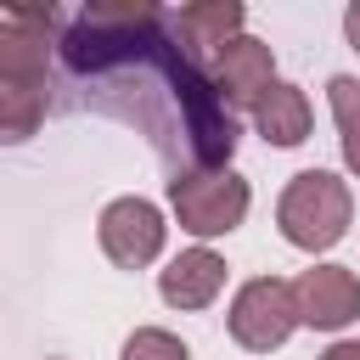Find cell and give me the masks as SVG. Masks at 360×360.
<instances>
[{
	"instance_id": "1",
	"label": "cell",
	"mask_w": 360,
	"mask_h": 360,
	"mask_svg": "<svg viewBox=\"0 0 360 360\" xmlns=\"http://www.w3.org/2000/svg\"><path fill=\"white\" fill-rule=\"evenodd\" d=\"M354 219V191L332 169H298L281 197H276V225L298 253H326L349 236Z\"/></svg>"
},
{
	"instance_id": "2",
	"label": "cell",
	"mask_w": 360,
	"mask_h": 360,
	"mask_svg": "<svg viewBox=\"0 0 360 360\" xmlns=\"http://www.w3.org/2000/svg\"><path fill=\"white\" fill-rule=\"evenodd\" d=\"M169 208L180 219L186 236L197 242H214V236H231L248 208H253V186L236 174V169H174L169 180Z\"/></svg>"
},
{
	"instance_id": "3",
	"label": "cell",
	"mask_w": 360,
	"mask_h": 360,
	"mask_svg": "<svg viewBox=\"0 0 360 360\" xmlns=\"http://www.w3.org/2000/svg\"><path fill=\"white\" fill-rule=\"evenodd\" d=\"M225 326L231 338L248 349V354H270L281 349L292 332H298V315H292V287L281 276H253L236 287L231 309H225Z\"/></svg>"
},
{
	"instance_id": "4",
	"label": "cell",
	"mask_w": 360,
	"mask_h": 360,
	"mask_svg": "<svg viewBox=\"0 0 360 360\" xmlns=\"http://www.w3.org/2000/svg\"><path fill=\"white\" fill-rule=\"evenodd\" d=\"M96 236H101V253L118 264V270H146L158 253H163V208L146 202V197H112L96 219Z\"/></svg>"
},
{
	"instance_id": "5",
	"label": "cell",
	"mask_w": 360,
	"mask_h": 360,
	"mask_svg": "<svg viewBox=\"0 0 360 360\" xmlns=\"http://www.w3.org/2000/svg\"><path fill=\"white\" fill-rule=\"evenodd\" d=\"M292 287V315L298 326L315 332H343L349 321H360V276L349 264H309Z\"/></svg>"
},
{
	"instance_id": "6",
	"label": "cell",
	"mask_w": 360,
	"mask_h": 360,
	"mask_svg": "<svg viewBox=\"0 0 360 360\" xmlns=\"http://www.w3.org/2000/svg\"><path fill=\"white\" fill-rule=\"evenodd\" d=\"M208 84H214V96H219L225 107H248V112H253L259 96L276 84V51H270L264 39H253V34H236L231 45L214 51Z\"/></svg>"
},
{
	"instance_id": "7",
	"label": "cell",
	"mask_w": 360,
	"mask_h": 360,
	"mask_svg": "<svg viewBox=\"0 0 360 360\" xmlns=\"http://www.w3.org/2000/svg\"><path fill=\"white\" fill-rule=\"evenodd\" d=\"M158 292L169 309H208L225 292V259L214 248H186L158 270Z\"/></svg>"
},
{
	"instance_id": "8",
	"label": "cell",
	"mask_w": 360,
	"mask_h": 360,
	"mask_svg": "<svg viewBox=\"0 0 360 360\" xmlns=\"http://www.w3.org/2000/svg\"><path fill=\"white\" fill-rule=\"evenodd\" d=\"M163 22L174 28V39L186 45V56H214L219 45H231L248 22L242 0H191L180 11H163Z\"/></svg>"
},
{
	"instance_id": "9",
	"label": "cell",
	"mask_w": 360,
	"mask_h": 360,
	"mask_svg": "<svg viewBox=\"0 0 360 360\" xmlns=\"http://www.w3.org/2000/svg\"><path fill=\"white\" fill-rule=\"evenodd\" d=\"M253 129L270 141V146H304L309 141V96L287 79H276L259 107H253Z\"/></svg>"
},
{
	"instance_id": "10",
	"label": "cell",
	"mask_w": 360,
	"mask_h": 360,
	"mask_svg": "<svg viewBox=\"0 0 360 360\" xmlns=\"http://www.w3.org/2000/svg\"><path fill=\"white\" fill-rule=\"evenodd\" d=\"M45 84H28V79H0V141H28L39 135L45 124Z\"/></svg>"
},
{
	"instance_id": "11",
	"label": "cell",
	"mask_w": 360,
	"mask_h": 360,
	"mask_svg": "<svg viewBox=\"0 0 360 360\" xmlns=\"http://www.w3.org/2000/svg\"><path fill=\"white\" fill-rule=\"evenodd\" d=\"M326 101H332V118H338L343 169L360 180V79H354V73H332V79H326Z\"/></svg>"
},
{
	"instance_id": "12",
	"label": "cell",
	"mask_w": 360,
	"mask_h": 360,
	"mask_svg": "<svg viewBox=\"0 0 360 360\" xmlns=\"http://www.w3.org/2000/svg\"><path fill=\"white\" fill-rule=\"evenodd\" d=\"M118 360H191V349L163 326H135L118 349Z\"/></svg>"
},
{
	"instance_id": "13",
	"label": "cell",
	"mask_w": 360,
	"mask_h": 360,
	"mask_svg": "<svg viewBox=\"0 0 360 360\" xmlns=\"http://www.w3.org/2000/svg\"><path fill=\"white\" fill-rule=\"evenodd\" d=\"M315 360H360V338H338L332 349H321Z\"/></svg>"
},
{
	"instance_id": "14",
	"label": "cell",
	"mask_w": 360,
	"mask_h": 360,
	"mask_svg": "<svg viewBox=\"0 0 360 360\" xmlns=\"http://www.w3.org/2000/svg\"><path fill=\"white\" fill-rule=\"evenodd\" d=\"M343 34H349V45L360 51V0H354V6L343 11Z\"/></svg>"
}]
</instances>
